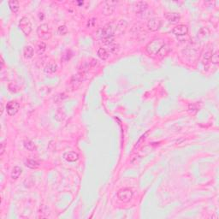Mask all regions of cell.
Listing matches in <instances>:
<instances>
[{
	"instance_id": "1",
	"label": "cell",
	"mask_w": 219,
	"mask_h": 219,
	"mask_svg": "<svg viewBox=\"0 0 219 219\" xmlns=\"http://www.w3.org/2000/svg\"><path fill=\"white\" fill-rule=\"evenodd\" d=\"M165 45V41L164 39H153L152 41H151L150 43H148L146 47V52L148 53L149 55L151 56H155V55H158V53L159 52V51L162 49V47Z\"/></svg>"
},
{
	"instance_id": "2",
	"label": "cell",
	"mask_w": 219,
	"mask_h": 219,
	"mask_svg": "<svg viewBox=\"0 0 219 219\" xmlns=\"http://www.w3.org/2000/svg\"><path fill=\"white\" fill-rule=\"evenodd\" d=\"M37 33H38L39 37L41 39H44V40L50 39L52 37L51 29L46 23H43V24L39 26L38 29H37Z\"/></svg>"
},
{
	"instance_id": "3",
	"label": "cell",
	"mask_w": 219,
	"mask_h": 219,
	"mask_svg": "<svg viewBox=\"0 0 219 219\" xmlns=\"http://www.w3.org/2000/svg\"><path fill=\"white\" fill-rule=\"evenodd\" d=\"M19 28H21V30L23 31V33L28 36L32 32V23H31L30 20L28 18V17H23L21 20H20V23H19Z\"/></svg>"
},
{
	"instance_id": "4",
	"label": "cell",
	"mask_w": 219,
	"mask_h": 219,
	"mask_svg": "<svg viewBox=\"0 0 219 219\" xmlns=\"http://www.w3.org/2000/svg\"><path fill=\"white\" fill-rule=\"evenodd\" d=\"M117 197L122 202H129L133 197V192L129 188H122L117 193Z\"/></svg>"
},
{
	"instance_id": "5",
	"label": "cell",
	"mask_w": 219,
	"mask_h": 219,
	"mask_svg": "<svg viewBox=\"0 0 219 219\" xmlns=\"http://www.w3.org/2000/svg\"><path fill=\"white\" fill-rule=\"evenodd\" d=\"M20 105L16 101H9L6 105V111L9 116H15L19 111Z\"/></svg>"
},
{
	"instance_id": "6",
	"label": "cell",
	"mask_w": 219,
	"mask_h": 219,
	"mask_svg": "<svg viewBox=\"0 0 219 219\" xmlns=\"http://www.w3.org/2000/svg\"><path fill=\"white\" fill-rule=\"evenodd\" d=\"M171 32H172L173 34L176 35V36H183V35L188 34V27L186 25L180 24V25H177L175 28H173V29H172Z\"/></svg>"
},
{
	"instance_id": "7",
	"label": "cell",
	"mask_w": 219,
	"mask_h": 219,
	"mask_svg": "<svg viewBox=\"0 0 219 219\" xmlns=\"http://www.w3.org/2000/svg\"><path fill=\"white\" fill-rule=\"evenodd\" d=\"M161 27V21L158 18H151L147 23V28L151 32L158 31Z\"/></svg>"
},
{
	"instance_id": "8",
	"label": "cell",
	"mask_w": 219,
	"mask_h": 219,
	"mask_svg": "<svg viewBox=\"0 0 219 219\" xmlns=\"http://www.w3.org/2000/svg\"><path fill=\"white\" fill-rule=\"evenodd\" d=\"M116 3L113 1H107L105 2V6L103 7V14L105 15H111L113 14L115 10V4Z\"/></svg>"
},
{
	"instance_id": "9",
	"label": "cell",
	"mask_w": 219,
	"mask_h": 219,
	"mask_svg": "<svg viewBox=\"0 0 219 219\" xmlns=\"http://www.w3.org/2000/svg\"><path fill=\"white\" fill-rule=\"evenodd\" d=\"M165 18L170 23H176L181 20V15L176 12H169L165 14Z\"/></svg>"
},
{
	"instance_id": "10",
	"label": "cell",
	"mask_w": 219,
	"mask_h": 219,
	"mask_svg": "<svg viewBox=\"0 0 219 219\" xmlns=\"http://www.w3.org/2000/svg\"><path fill=\"white\" fill-rule=\"evenodd\" d=\"M63 159L68 162H75L76 160H78L79 155L75 151H66L63 154Z\"/></svg>"
},
{
	"instance_id": "11",
	"label": "cell",
	"mask_w": 219,
	"mask_h": 219,
	"mask_svg": "<svg viewBox=\"0 0 219 219\" xmlns=\"http://www.w3.org/2000/svg\"><path fill=\"white\" fill-rule=\"evenodd\" d=\"M44 70H45V73H47V74H52V73H55L57 70V65L54 61H50L46 64Z\"/></svg>"
},
{
	"instance_id": "12",
	"label": "cell",
	"mask_w": 219,
	"mask_h": 219,
	"mask_svg": "<svg viewBox=\"0 0 219 219\" xmlns=\"http://www.w3.org/2000/svg\"><path fill=\"white\" fill-rule=\"evenodd\" d=\"M148 7V4L145 1H140L137 2L135 4V12L136 13H143L145 10H146V9Z\"/></svg>"
},
{
	"instance_id": "13",
	"label": "cell",
	"mask_w": 219,
	"mask_h": 219,
	"mask_svg": "<svg viewBox=\"0 0 219 219\" xmlns=\"http://www.w3.org/2000/svg\"><path fill=\"white\" fill-rule=\"evenodd\" d=\"M81 81H82V78L81 74L80 75H76L74 76L71 79V86L74 89H76L77 87H79V86L81 83Z\"/></svg>"
},
{
	"instance_id": "14",
	"label": "cell",
	"mask_w": 219,
	"mask_h": 219,
	"mask_svg": "<svg viewBox=\"0 0 219 219\" xmlns=\"http://www.w3.org/2000/svg\"><path fill=\"white\" fill-rule=\"evenodd\" d=\"M23 56L25 58L29 59L33 56V48L30 45H27L23 49Z\"/></svg>"
},
{
	"instance_id": "15",
	"label": "cell",
	"mask_w": 219,
	"mask_h": 219,
	"mask_svg": "<svg viewBox=\"0 0 219 219\" xmlns=\"http://www.w3.org/2000/svg\"><path fill=\"white\" fill-rule=\"evenodd\" d=\"M46 49V45L44 41H39L36 44V52L38 55H42Z\"/></svg>"
},
{
	"instance_id": "16",
	"label": "cell",
	"mask_w": 219,
	"mask_h": 219,
	"mask_svg": "<svg viewBox=\"0 0 219 219\" xmlns=\"http://www.w3.org/2000/svg\"><path fill=\"white\" fill-rule=\"evenodd\" d=\"M9 9H11L12 12L16 13L18 10H19V8H20V4H19V2L16 1V0H11V1H9Z\"/></svg>"
},
{
	"instance_id": "17",
	"label": "cell",
	"mask_w": 219,
	"mask_h": 219,
	"mask_svg": "<svg viewBox=\"0 0 219 219\" xmlns=\"http://www.w3.org/2000/svg\"><path fill=\"white\" fill-rule=\"evenodd\" d=\"M22 172H23V170H22V168L19 166H15L13 168V170H12V173H11V178L13 179V180H16L21 174H22Z\"/></svg>"
},
{
	"instance_id": "18",
	"label": "cell",
	"mask_w": 219,
	"mask_h": 219,
	"mask_svg": "<svg viewBox=\"0 0 219 219\" xmlns=\"http://www.w3.org/2000/svg\"><path fill=\"white\" fill-rule=\"evenodd\" d=\"M25 165L30 169H37L39 167V164L34 159H28L25 163Z\"/></svg>"
},
{
	"instance_id": "19",
	"label": "cell",
	"mask_w": 219,
	"mask_h": 219,
	"mask_svg": "<svg viewBox=\"0 0 219 219\" xmlns=\"http://www.w3.org/2000/svg\"><path fill=\"white\" fill-rule=\"evenodd\" d=\"M98 56L102 60H106L109 57V53L107 52L105 48H99L98 51Z\"/></svg>"
},
{
	"instance_id": "20",
	"label": "cell",
	"mask_w": 219,
	"mask_h": 219,
	"mask_svg": "<svg viewBox=\"0 0 219 219\" xmlns=\"http://www.w3.org/2000/svg\"><path fill=\"white\" fill-rule=\"evenodd\" d=\"M126 27H127V22H126L125 20H121L119 23H117V25H116V30L120 32V33H122L123 31L125 30Z\"/></svg>"
},
{
	"instance_id": "21",
	"label": "cell",
	"mask_w": 219,
	"mask_h": 219,
	"mask_svg": "<svg viewBox=\"0 0 219 219\" xmlns=\"http://www.w3.org/2000/svg\"><path fill=\"white\" fill-rule=\"evenodd\" d=\"M24 146H25V148L27 149V150H28V151H34V150H36V146H35V145L33 144V142H32L31 140H25L24 141Z\"/></svg>"
},
{
	"instance_id": "22",
	"label": "cell",
	"mask_w": 219,
	"mask_h": 219,
	"mask_svg": "<svg viewBox=\"0 0 219 219\" xmlns=\"http://www.w3.org/2000/svg\"><path fill=\"white\" fill-rule=\"evenodd\" d=\"M168 52H169V46L165 44V45L162 47V49L159 51V52L158 53V56H159L160 58H162V57H164L166 55Z\"/></svg>"
},
{
	"instance_id": "23",
	"label": "cell",
	"mask_w": 219,
	"mask_h": 219,
	"mask_svg": "<svg viewBox=\"0 0 219 219\" xmlns=\"http://www.w3.org/2000/svg\"><path fill=\"white\" fill-rule=\"evenodd\" d=\"M57 32L58 33L61 34V35H65L67 33H68V28L65 25H63V26H60L57 29Z\"/></svg>"
},
{
	"instance_id": "24",
	"label": "cell",
	"mask_w": 219,
	"mask_h": 219,
	"mask_svg": "<svg viewBox=\"0 0 219 219\" xmlns=\"http://www.w3.org/2000/svg\"><path fill=\"white\" fill-rule=\"evenodd\" d=\"M218 52H215L214 54L212 53V57H211V62H212V63H214V64H217L218 63Z\"/></svg>"
},
{
	"instance_id": "25",
	"label": "cell",
	"mask_w": 219,
	"mask_h": 219,
	"mask_svg": "<svg viewBox=\"0 0 219 219\" xmlns=\"http://www.w3.org/2000/svg\"><path fill=\"white\" fill-rule=\"evenodd\" d=\"M148 133H149V132H146V134H145L144 135L141 136V138H140V139L139 140V141H138V142L136 143L135 146V148H136V147H138V146H139L140 145V142H141V141H142L143 140H145V138H146V135H148Z\"/></svg>"
},
{
	"instance_id": "26",
	"label": "cell",
	"mask_w": 219,
	"mask_h": 219,
	"mask_svg": "<svg viewBox=\"0 0 219 219\" xmlns=\"http://www.w3.org/2000/svg\"><path fill=\"white\" fill-rule=\"evenodd\" d=\"M12 84V86H13V87L10 86V85H9V91H11V92H17L18 91V87L15 86V85H14L13 83H11Z\"/></svg>"
},
{
	"instance_id": "27",
	"label": "cell",
	"mask_w": 219,
	"mask_h": 219,
	"mask_svg": "<svg viewBox=\"0 0 219 219\" xmlns=\"http://www.w3.org/2000/svg\"><path fill=\"white\" fill-rule=\"evenodd\" d=\"M110 50H111L112 52H116V51H117V45H114V44L110 45Z\"/></svg>"
},
{
	"instance_id": "28",
	"label": "cell",
	"mask_w": 219,
	"mask_h": 219,
	"mask_svg": "<svg viewBox=\"0 0 219 219\" xmlns=\"http://www.w3.org/2000/svg\"><path fill=\"white\" fill-rule=\"evenodd\" d=\"M94 23H95V18L91 19V20H89V22H88V27L90 28V27H92V26H93V25H94Z\"/></svg>"
},
{
	"instance_id": "29",
	"label": "cell",
	"mask_w": 219,
	"mask_h": 219,
	"mask_svg": "<svg viewBox=\"0 0 219 219\" xmlns=\"http://www.w3.org/2000/svg\"><path fill=\"white\" fill-rule=\"evenodd\" d=\"M2 147H1V155H3V153H4V144L2 143Z\"/></svg>"
},
{
	"instance_id": "30",
	"label": "cell",
	"mask_w": 219,
	"mask_h": 219,
	"mask_svg": "<svg viewBox=\"0 0 219 219\" xmlns=\"http://www.w3.org/2000/svg\"><path fill=\"white\" fill-rule=\"evenodd\" d=\"M1 63H2V68H3V66H4V59H3V57H1Z\"/></svg>"
},
{
	"instance_id": "31",
	"label": "cell",
	"mask_w": 219,
	"mask_h": 219,
	"mask_svg": "<svg viewBox=\"0 0 219 219\" xmlns=\"http://www.w3.org/2000/svg\"><path fill=\"white\" fill-rule=\"evenodd\" d=\"M43 18H44V15H40V14H39V19H40V20H41V19L43 20Z\"/></svg>"
}]
</instances>
